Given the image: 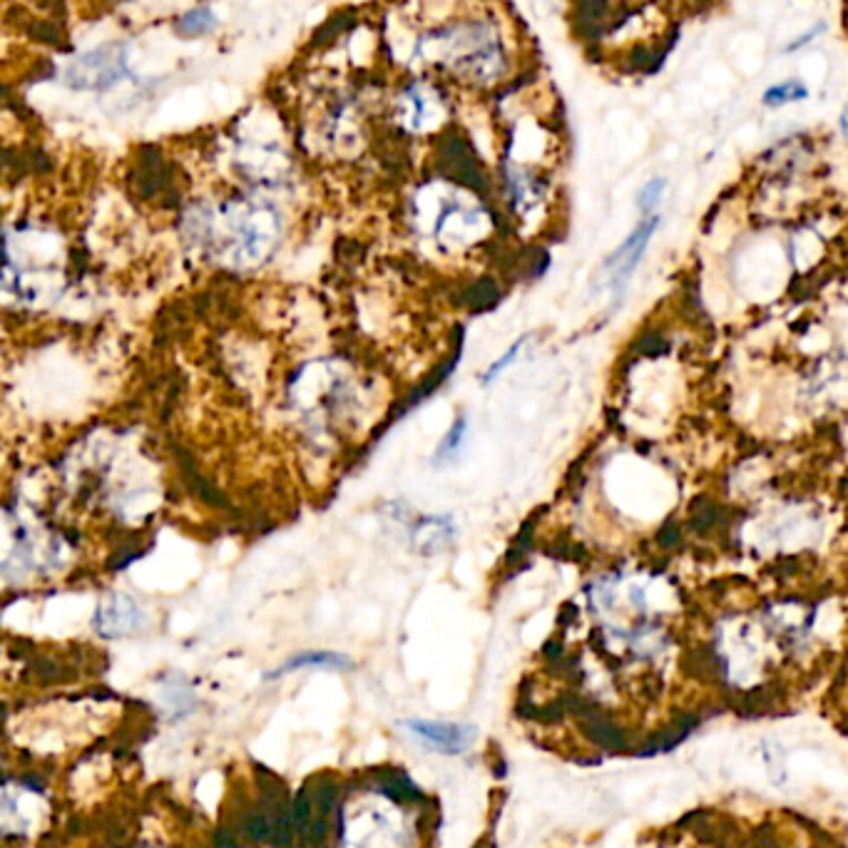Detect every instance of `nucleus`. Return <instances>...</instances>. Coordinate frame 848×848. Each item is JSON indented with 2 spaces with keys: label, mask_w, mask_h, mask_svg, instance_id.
Segmentation results:
<instances>
[{
  "label": "nucleus",
  "mask_w": 848,
  "mask_h": 848,
  "mask_svg": "<svg viewBox=\"0 0 848 848\" xmlns=\"http://www.w3.org/2000/svg\"><path fill=\"white\" fill-rule=\"evenodd\" d=\"M841 132H844V137H848V105L844 107V115H841Z\"/></svg>",
  "instance_id": "412c9836"
},
{
  "label": "nucleus",
  "mask_w": 848,
  "mask_h": 848,
  "mask_svg": "<svg viewBox=\"0 0 848 848\" xmlns=\"http://www.w3.org/2000/svg\"><path fill=\"white\" fill-rule=\"evenodd\" d=\"M214 841H217V844H229V846H234V839H232V836L224 834V831H219L217 839H214Z\"/></svg>",
  "instance_id": "aec40b11"
},
{
  "label": "nucleus",
  "mask_w": 848,
  "mask_h": 848,
  "mask_svg": "<svg viewBox=\"0 0 848 848\" xmlns=\"http://www.w3.org/2000/svg\"><path fill=\"white\" fill-rule=\"evenodd\" d=\"M130 75L127 48L120 43H107L102 48L80 55L68 68V83L78 90H107Z\"/></svg>",
  "instance_id": "f03ea898"
},
{
  "label": "nucleus",
  "mask_w": 848,
  "mask_h": 848,
  "mask_svg": "<svg viewBox=\"0 0 848 848\" xmlns=\"http://www.w3.org/2000/svg\"><path fill=\"white\" fill-rule=\"evenodd\" d=\"M585 712V709H582ZM587 714V724H585V732L590 734V739L595 744H600V747L605 749H622L625 747V734H622V729H617L615 724L607 722L605 717H600L597 712H585Z\"/></svg>",
  "instance_id": "9b49d317"
},
{
  "label": "nucleus",
  "mask_w": 848,
  "mask_h": 848,
  "mask_svg": "<svg viewBox=\"0 0 848 848\" xmlns=\"http://www.w3.org/2000/svg\"><path fill=\"white\" fill-rule=\"evenodd\" d=\"M214 28H217V15L212 13L209 5L192 8L177 20V33H180L182 38H204V35L212 33Z\"/></svg>",
  "instance_id": "f8f14e48"
},
{
  "label": "nucleus",
  "mask_w": 848,
  "mask_h": 848,
  "mask_svg": "<svg viewBox=\"0 0 848 848\" xmlns=\"http://www.w3.org/2000/svg\"><path fill=\"white\" fill-rule=\"evenodd\" d=\"M401 117V125L408 127V130H426V127L433 125V117H441V107H438L436 97H431L426 90L413 85L401 97Z\"/></svg>",
  "instance_id": "0eeeda50"
},
{
  "label": "nucleus",
  "mask_w": 848,
  "mask_h": 848,
  "mask_svg": "<svg viewBox=\"0 0 848 848\" xmlns=\"http://www.w3.org/2000/svg\"><path fill=\"white\" fill-rule=\"evenodd\" d=\"M804 100H809V88H806V83H801L799 78L781 80V83L769 85V88L761 93V102H764L766 107H771V110H779V107H786V105H796V102H804Z\"/></svg>",
  "instance_id": "9d476101"
},
{
  "label": "nucleus",
  "mask_w": 848,
  "mask_h": 848,
  "mask_svg": "<svg viewBox=\"0 0 848 848\" xmlns=\"http://www.w3.org/2000/svg\"><path fill=\"white\" fill-rule=\"evenodd\" d=\"M821 33H826V23H816L814 28L809 30V33H804V35H799V38L791 40V43L786 45V48H784V53H789V55H791V53H799L801 48H806V45H809L811 40L819 38Z\"/></svg>",
  "instance_id": "a211bd4d"
},
{
  "label": "nucleus",
  "mask_w": 848,
  "mask_h": 848,
  "mask_svg": "<svg viewBox=\"0 0 848 848\" xmlns=\"http://www.w3.org/2000/svg\"><path fill=\"white\" fill-rule=\"evenodd\" d=\"M401 727L408 734L426 744L433 752H441L448 756H456L468 752L473 742L478 739V729L473 724H458V722H433V719H406Z\"/></svg>",
  "instance_id": "20e7f679"
},
{
  "label": "nucleus",
  "mask_w": 848,
  "mask_h": 848,
  "mask_svg": "<svg viewBox=\"0 0 848 848\" xmlns=\"http://www.w3.org/2000/svg\"><path fill=\"white\" fill-rule=\"evenodd\" d=\"M418 55L453 80L488 88L508 73V50L498 25L490 20H461L423 35Z\"/></svg>",
  "instance_id": "f257e3e1"
},
{
  "label": "nucleus",
  "mask_w": 848,
  "mask_h": 848,
  "mask_svg": "<svg viewBox=\"0 0 848 848\" xmlns=\"http://www.w3.org/2000/svg\"><path fill=\"white\" fill-rule=\"evenodd\" d=\"M669 180L667 177L657 175L652 177V180H647L645 185L640 187V192H637L635 204H637V212H640V217H650V214H657V207L662 204L664 194H667Z\"/></svg>",
  "instance_id": "ddd939ff"
},
{
  "label": "nucleus",
  "mask_w": 848,
  "mask_h": 848,
  "mask_svg": "<svg viewBox=\"0 0 848 848\" xmlns=\"http://www.w3.org/2000/svg\"><path fill=\"white\" fill-rule=\"evenodd\" d=\"M660 540H662V545H674V543H677V540H679V533H677V530L672 528V525H669V528H664V530H662Z\"/></svg>",
  "instance_id": "6ab92c4d"
},
{
  "label": "nucleus",
  "mask_w": 848,
  "mask_h": 848,
  "mask_svg": "<svg viewBox=\"0 0 848 848\" xmlns=\"http://www.w3.org/2000/svg\"><path fill=\"white\" fill-rule=\"evenodd\" d=\"M413 538L423 553H436L443 545L451 543L453 525L448 518H426L421 528L413 530Z\"/></svg>",
  "instance_id": "1a4fd4ad"
},
{
  "label": "nucleus",
  "mask_w": 848,
  "mask_h": 848,
  "mask_svg": "<svg viewBox=\"0 0 848 848\" xmlns=\"http://www.w3.org/2000/svg\"><path fill=\"white\" fill-rule=\"evenodd\" d=\"M351 667H354V660L341 655V652L306 650L301 652V655L289 657L282 667H277L272 674H269V679L284 677V674L296 672V669H351Z\"/></svg>",
  "instance_id": "6e6552de"
},
{
  "label": "nucleus",
  "mask_w": 848,
  "mask_h": 848,
  "mask_svg": "<svg viewBox=\"0 0 848 848\" xmlns=\"http://www.w3.org/2000/svg\"><path fill=\"white\" fill-rule=\"evenodd\" d=\"M660 224H662L660 214L640 217L637 227L632 229L625 239H622L620 247H617L615 252L605 259V264H602V272L610 274V282L607 284H610L612 294H615L617 299L625 294L627 284H630V279L635 277L642 257H645L647 249H650V242L655 239V234L660 232Z\"/></svg>",
  "instance_id": "7ed1b4c3"
},
{
  "label": "nucleus",
  "mask_w": 848,
  "mask_h": 848,
  "mask_svg": "<svg viewBox=\"0 0 848 848\" xmlns=\"http://www.w3.org/2000/svg\"><path fill=\"white\" fill-rule=\"evenodd\" d=\"M142 625V610L127 595H112L97 607L95 627L102 637H125Z\"/></svg>",
  "instance_id": "423d86ee"
},
{
  "label": "nucleus",
  "mask_w": 848,
  "mask_h": 848,
  "mask_svg": "<svg viewBox=\"0 0 848 848\" xmlns=\"http://www.w3.org/2000/svg\"><path fill=\"white\" fill-rule=\"evenodd\" d=\"M525 339H528V336H523V339H518V341H515V344H513V346H510V349H508V351H505V354H503V356H500V359H498V361H495V364H493V366H490V369H488V374H485V376H483V383H485V386H488V383H493V381H495V378H498L500 374H503V369H505V366H510V364H513V359H515V356H518V354H520V349H523Z\"/></svg>",
  "instance_id": "f3484780"
},
{
  "label": "nucleus",
  "mask_w": 848,
  "mask_h": 848,
  "mask_svg": "<svg viewBox=\"0 0 848 848\" xmlns=\"http://www.w3.org/2000/svg\"><path fill=\"white\" fill-rule=\"evenodd\" d=\"M441 167L451 180L461 182V185H471L475 189L485 187V175L480 160L475 157L473 147L468 140L453 135L441 145Z\"/></svg>",
  "instance_id": "39448f33"
},
{
  "label": "nucleus",
  "mask_w": 848,
  "mask_h": 848,
  "mask_svg": "<svg viewBox=\"0 0 848 848\" xmlns=\"http://www.w3.org/2000/svg\"><path fill=\"white\" fill-rule=\"evenodd\" d=\"M498 296H500L498 286L490 282V279H483V282L473 284L471 289L466 291V304L475 311H483V309H490V306L498 301Z\"/></svg>",
  "instance_id": "dca6fc26"
},
{
  "label": "nucleus",
  "mask_w": 848,
  "mask_h": 848,
  "mask_svg": "<svg viewBox=\"0 0 848 848\" xmlns=\"http://www.w3.org/2000/svg\"><path fill=\"white\" fill-rule=\"evenodd\" d=\"M466 428L468 421L466 418H456V423L451 426V431H448V436L443 438L441 446L436 448V456H433V463L436 466H443V463H451L453 458L458 456V451L463 448V443H466Z\"/></svg>",
  "instance_id": "4468645a"
},
{
  "label": "nucleus",
  "mask_w": 848,
  "mask_h": 848,
  "mask_svg": "<svg viewBox=\"0 0 848 848\" xmlns=\"http://www.w3.org/2000/svg\"><path fill=\"white\" fill-rule=\"evenodd\" d=\"M311 816H314V801H311L309 791L301 789L299 794H296L294 804H291V824H294V831L306 836V831H309L311 826Z\"/></svg>",
  "instance_id": "2eb2a0df"
}]
</instances>
